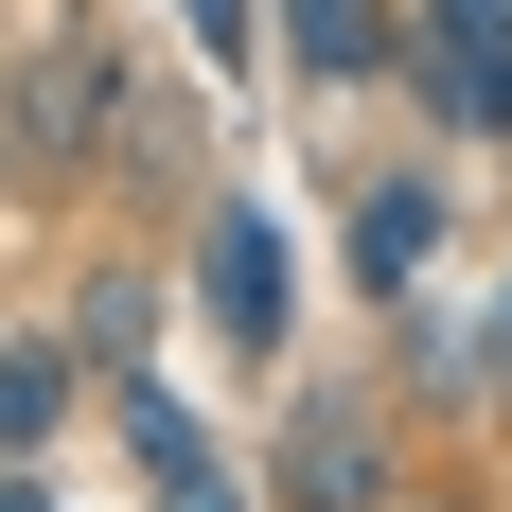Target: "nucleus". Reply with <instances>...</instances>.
Returning a JSON list of instances; mask_svg holds the SVG:
<instances>
[{
	"mask_svg": "<svg viewBox=\"0 0 512 512\" xmlns=\"http://www.w3.org/2000/svg\"><path fill=\"white\" fill-rule=\"evenodd\" d=\"M407 106L442 142H512V0H407Z\"/></svg>",
	"mask_w": 512,
	"mask_h": 512,
	"instance_id": "nucleus-1",
	"label": "nucleus"
},
{
	"mask_svg": "<svg viewBox=\"0 0 512 512\" xmlns=\"http://www.w3.org/2000/svg\"><path fill=\"white\" fill-rule=\"evenodd\" d=\"M195 301L230 354H283V318H301V265H283V230H265V195H212L195 212Z\"/></svg>",
	"mask_w": 512,
	"mask_h": 512,
	"instance_id": "nucleus-2",
	"label": "nucleus"
},
{
	"mask_svg": "<svg viewBox=\"0 0 512 512\" xmlns=\"http://www.w3.org/2000/svg\"><path fill=\"white\" fill-rule=\"evenodd\" d=\"M265 495L283 512H389V424H371L354 389H301L283 442H265Z\"/></svg>",
	"mask_w": 512,
	"mask_h": 512,
	"instance_id": "nucleus-3",
	"label": "nucleus"
},
{
	"mask_svg": "<svg viewBox=\"0 0 512 512\" xmlns=\"http://www.w3.org/2000/svg\"><path fill=\"white\" fill-rule=\"evenodd\" d=\"M389 53H407L389 0H283V71H301V89H371Z\"/></svg>",
	"mask_w": 512,
	"mask_h": 512,
	"instance_id": "nucleus-4",
	"label": "nucleus"
},
{
	"mask_svg": "<svg viewBox=\"0 0 512 512\" xmlns=\"http://www.w3.org/2000/svg\"><path fill=\"white\" fill-rule=\"evenodd\" d=\"M124 424H142V495H159V512H248V495H230V442H212L195 407H159V389H142Z\"/></svg>",
	"mask_w": 512,
	"mask_h": 512,
	"instance_id": "nucleus-5",
	"label": "nucleus"
},
{
	"mask_svg": "<svg viewBox=\"0 0 512 512\" xmlns=\"http://www.w3.org/2000/svg\"><path fill=\"white\" fill-rule=\"evenodd\" d=\"M442 195H460V177H424V159H407V177H371V212H354V265L389 283V301H407V283H424V248H442Z\"/></svg>",
	"mask_w": 512,
	"mask_h": 512,
	"instance_id": "nucleus-6",
	"label": "nucleus"
},
{
	"mask_svg": "<svg viewBox=\"0 0 512 512\" xmlns=\"http://www.w3.org/2000/svg\"><path fill=\"white\" fill-rule=\"evenodd\" d=\"M18 106H36V142H71V124L106 106V36H89V18H53V53L18 71Z\"/></svg>",
	"mask_w": 512,
	"mask_h": 512,
	"instance_id": "nucleus-7",
	"label": "nucleus"
},
{
	"mask_svg": "<svg viewBox=\"0 0 512 512\" xmlns=\"http://www.w3.org/2000/svg\"><path fill=\"white\" fill-rule=\"evenodd\" d=\"M53 407H71V354L18 336V354H0V442H53Z\"/></svg>",
	"mask_w": 512,
	"mask_h": 512,
	"instance_id": "nucleus-8",
	"label": "nucleus"
},
{
	"mask_svg": "<svg viewBox=\"0 0 512 512\" xmlns=\"http://www.w3.org/2000/svg\"><path fill=\"white\" fill-rule=\"evenodd\" d=\"M0 195H18V124H0Z\"/></svg>",
	"mask_w": 512,
	"mask_h": 512,
	"instance_id": "nucleus-9",
	"label": "nucleus"
}]
</instances>
